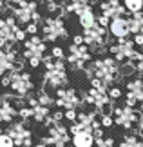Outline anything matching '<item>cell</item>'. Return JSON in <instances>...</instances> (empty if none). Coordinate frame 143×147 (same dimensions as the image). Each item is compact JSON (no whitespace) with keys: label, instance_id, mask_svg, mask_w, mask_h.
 Returning <instances> with one entry per match:
<instances>
[{"label":"cell","instance_id":"f35d334b","mask_svg":"<svg viewBox=\"0 0 143 147\" xmlns=\"http://www.w3.org/2000/svg\"><path fill=\"white\" fill-rule=\"evenodd\" d=\"M134 44L136 46H143V35H136L134 36Z\"/></svg>","mask_w":143,"mask_h":147},{"label":"cell","instance_id":"4fadbf2b","mask_svg":"<svg viewBox=\"0 0 143 147\" xmlns=\"http://www.w3.org/2000/svg\"><path fill=\"white\" fill-rule=\"evenodd\" d=\"M69 140H73L71 129H67L64 123H56V125L49 127L47 136L42 138V142L51 145V147H65L67 144H69Z\"/></svg>","mask_w":143,"mask_h":147},{"label":"cell","instance_id":"d6a6232c","mask_svg":"<svg viewBox=\"0 0 143 147\" xmlns=\"http://www.w3.org/2000/svg\"><path fill=\"white\" fill-rule=\"evenodd\" d=\"M100 122H101V127H111L114 123V116H111V113H101Z\"/></svg>","mask_w":143,"mask_h":147},{"label":"cell","instance_id":"2e32d148","mask_svg":"<svg viewBox=\"0 0 143 147\" xmlns=\"http://www.w3.org/2000/svg\"><path fill=\"white\" fill-rule=\"evenodd\" d=\"M18 69H22V64L18 62V53H16L15 46H4L0 51V73H2V76Z\"/></svg>","mask_w":143,"mask_h":147},{"label":"cell","instance_id":"ee69618b","mask_svg":"<svg viewBox=\"0 0 143 147\" xmlns=\"http://www.w3.org/2000/svg\"><path fill=\"white\" fill-rule=\"evenodd\" d=\"M91 2H98V0H91Z\"/></svg>","mask_w":143,"mask_h":147},{"label":"cell","instance_id":"7c38bea8","mask_svg":"<svg viewBox=\"0 0 143 147\" xmlns=\"http://www.w3.org/2000/svg\"><path fill=\"white\" fill-rule=\"evenodd\" d=\"M136 44L134 40H129V38H123V40H118L114 46L109 47V51H111V55L116 58L118 62H125V64H130L136 55H138V51H136Z\"/></svg>","mask_w":143,"mask_h":147},{"label":"cell","instance_id":"4316f807","mask_svg":"<svg viewBox=\"0 0 143 147\" xmlns=\"http://www.w3.org/2000/svg\"><path fill=\"white\" fill-rule=\"evenodd\" d=\"M120 147H143V140L140 136H136V134H125Z\"/></svg>","mask_w":143,"mask_h":147},{"label":"cell","instance_id":"d6986e66","mask_svg":"<svg viewBox=\"0 0 143 147\" xmlns=\"http://www.w3.org/2000/svg\"><path fill=\"white\" fill-rule=\"evenodd\" d=\"M143 102V80L132 78L127 82V93H125V105L134 107L136 104Z\"/></svg>","mask_w":143,"mask_h":147},{"label":"cell","instance_id":"ba28073f","mask_svg":"<svg viewBox=\"0 0 143 147\" xmlns=\"http://www.w3.org/2000/svg\"><path fill=\"white\" fill-rule=\"evenodd\" d=\"M67 62L73 69H89V65L93 64L91 62V51L85 44H71L69 51H67Z\"/></svg>","mask_w":143,"mask_h":147},{"label":"cell","instance_id":"f546056e","mask_svg":"<svg viewBox=\"0 0 143 147\" xmlns=\"http://www.w3.org/2000/svg\"><path fill=\"white\" fill-rule=\"evenodd\" d=\"M130 65H132V69L138 73V75L143 76V51H138V55H136V58L130 62Z\"/></svg>","mask_w":143,"mask_h":147},{"label":"cell","instance_id":"e0dca14e","mask_svg":"<svg viewBox=\"0 0 143 147\" xmlns=\"http://www.w3.org/2000/svg\"><path fill=\"white\" fill-rule=\"evenodd\" d=\"M5 133L15 140L16 147H31L33 145V134L31 131L24 125V122H13L9 123Z\"/></svg>","mask_w":143,"mask_h":147},{"label":"cell","instance_id":"836d02e7","mask_svg":"<svg viewBox=\"0 0 143 147\" xmlns=\"http://www.w3.org/2000/svg\"><path fill=\"white\" fill-rule=\"evenodd\" d=\"M51 56H53V58H56V60H64V58H67V55L64 53V49L58 47V46L53 47V51H51Z\"/></svg>","mask_w":143,"mask_h":147},{"label":"cell","instance_id":"8992f818","mask_svg":"<svg viewBox=\"0 0 143 147\" xmlns=\"http://www.w3.org/2000/svg\"><path fill=\"white\" fill-rule=\"evenodd\" d=\"M45 51H47V46H45V40L40 36H29L24 42V58L29 62L31 67H38L42 62L45 60Z\"/></svg>","mask_w":143,"mask_h":147},{"label":"cell","instance_id":"7bdbcfd3","mask_svg":"<svg viewBox=\"0 0 143 147\" xmlns=\"http://www.w3.org/2000/svg\"><path fill=\"white\" fill-rule=\"evenodd\" d=\"M26 2H35V0H26Z\"/></svg>","mask_w":143,"mask_h":147},{"label":"cell","instance_id":"1f68e13d","mask_svg":"<svg viewBox=\"0 0 143 147\" xmlns=\"http://www.w3.org/2000/svg\"><path fill=\"white\" fill-rule=\"evenodd\" d=\"M0 147H16V145H15V140L7 133H2L0 134Z\"/></svg>","mask_w":143,"mask_h":147},{"label":"cell","instance_id":"6da1fadb","mask_svg":"<svg viewBox=\"0 0 143 147\" xmlns=\"http://www.w3.org/2000/svg\"><path fill=\"white\" fill-rule=\"evenodd\" d=\"M87 75L91 80L96 78V80L103 82L105 86H111L122 76V69H120V64L114 56H103V58L93 60V64L87 69Z\"/></svg>","mask_w":143,"mask_h":147},{"label":"cell","instance_id":"60d3db41","mask_svg":"<svg viewBox=\"0 0 143 147\" xmlns=\"http://www.w3.org/2000/svg\"><path fill=\"white\" fill-rule=\"evenodd\" d=\"M0 2H2V7L4 9H7V5L11 4V0H0Z\"/></svg>","mask_w":143,"mask_h":147},{"label":"cell","instance_id":"ffe728a7","mask_svg":"<svg viewBox=\"0 0 143 147\" xmlns=\"http://www.w3.org/2000/svg\"><path fill=\"white\" fill-rule=\"evenodd\" d=\"M109 33L116 38V40H123V38H129L130 31V20L125 18V16H118V18H112L111 24H109Z\"/></svg>","mask_w":143,"mask_h":147},{"label":"cell","instance_id":"74e56055","mask_svg":"<svg viewBox=\"0 0 143 147\" xmlns=\"http://www.w3.org/2000/svg\"><path fill=\"white\" fill-rule=\"evenodd\" d=\"M65 118H67V120H71V122L74 123V122H76V118H78V115H76V109L65 111Z\"/></svg>","mask_w":143,"mask_h":147},{"label":"cell","instance_id":"83f0119b","mask_svg":"<svg viewBox=\"0 0 143 147\" xmlns=\"http://www.w3.org/2000/svg\"><path fill=\"white\" fill-rule=\"evenodd\" d=\"M123 5L130 15L143 13V0H123Z\"/></svg>","mask_w":143,"mask_h":147},{"label":"cell","instance_id":"484cf974","mask_svg":"<svg viewBox=\"0 0 143 147\" xmlns=\"http://www.w3.org/2000/svg\"><path fill=\"white\" fill-rule=\"evenodd\" d=\"M130 31L132 35H143V13H136V15H130Z\"/></svg>","mask_w":143,"mask_h":147},{"label":"cell","instance_id":"d590c367","mask_svg":"<svg viewBox=\"0 0 143 147\" xmlns=\"http://www.w3.org/2000/svg\"><path fill=\"white\" fill-rule=\"evenodd\" d=\"M109 96H111L112 102L120 100V98H122V89H120V87H111V89H109Z\"/></svg>","mask_w":143,"mask_h":147},{"label":"cell","instance_id":"cb8c5ba5","mask_svg":"<svg viewBox=\"0 0 143 147\" xmlns=\"http://www.w3.org/2000/svg\"><path fill=\"white\" fill-rule=\"evenodd\" d=\"M78 20H80V26H82L83 29H87V27L94 26V24H98V18H96V15H94L93 5L85 7V9L82 11V13L78 15Z\"/></svg>","mask_w":143,"mask_h":147},{"label":"cell","instance_id":"52a82bcc","mask_svg":"<svg viewBox=\"0 0 143 147\" xmlns=\"http://www.w3.org/2000/svg\"><path fill=\"white\" fill-rule=\"evenodd\" d=\"M112 116H114V122H116L120 127L129 129V131L140 127L141 118H143L141 113L136 111L134 107H130V105H120V107H116V109L112 111Z\"/></svg>","mask_w":143,"mask_h":147},{"label":"cell","instance_id":"9a60e30c","mask_svg":"<svg viewBox=\"0 0 143 147\" xmlns=\"http://www.w3.org/2000/svg\"><path fill=\"white\" fill-rule=\"evenodd\" d=\"M22 102L15 100V96L11 94H4L0 98V120L4 123H13L16 116H20V109H22Z\"/></svg>","mask_w":143,"mask_h":147},{"label":"cell","instance_id":"f1b7e54d","mask_svg":"<svg viewBox=\"0 0 143 147\" xmlns=\"http://www.w3.org/2000/svg\"><path fill=\"white\" fill-rule=\"evenodd\" d=\"M36 100L40 102L42 105H45V107H51V105H56V100L54 98H51V94L47 93V91H38V94H36Z\"/></svg>","mask_w":143,"mask_h":147},{"label":"cell","instance_id":"603a6c76","mask_svg":"<svg viewBox=\"0 0 143 147\" xmlns=\"http://www.w3.org/2000/svg\"><path fill=\"white\" fill-rule=\"evenodd\" d=\"M96 136L89 131H80L73 134V147H94Z\"/></svg>","mask_w":143,"mask_h":147},{"label":"cell","instance_id":"3957f363","mask_svg":"<svg viewBox=\"0 0 143 147\" xmlns=\"http://www.w3.org/2000/svg\"><path fill=\"white\" fill-rule=\"evenodd\" d=\"M2 84L7 86L11 91H13V96H18V98H29L31 91L35 89L31 75L27 71H22V69L5 75L2 78Z\"/></svg>","mask_w":143,"mask_h":147},{"label":"cell","instance_id":"b9f144b4","mask_svg":"<svg viewBox=\"0 0 143 147\" xmlns=\"http://www.w3.org/2000/svg\"><path fill=\"white\" fill-rule=\"evenodd\" d=\"M138 131H140V134L143 136V118H141V123H140V127H138Z\"/></svg>","mask_w":143,"mask_h":147},{"label":"cell","instance_id":"5bb4252c","mask_svg":"<svg viewBox=\"0 0 143 147\" xmlns=\"http://www.w3.org/2000/svg\"><path fill=\"white\" fill-rule=\"evenodd\" d=\"M83 42L87 47H93L94 51L101 49L107 44V29L101 24H94L87 27V29H83Z\"/></svg>","mask_w":143,"mask_h":147},{"label":"cell","instance_id":"ab89813d","mask_svg":"<svg viewBox=\"0 0 143 147\" xmlns=\"http://www.w3.org/2000/svg\"><path fill=\"white\" fill-rule=\"evenodd\" d=\"M45 2L49 5V4H64V0H45Z\"/></svg>","mask_w":143,"mask_h":147},{"label":"cell","instance_id":"7a4b0ae2","mask_svg":"<svg viewBox=\"0 0 143 147\" xmlns=\"http://www.w3.org/2000/svg\"><path fill=\"white\" fill-rule=\"evenodd\" d=\"M45 65V75H44V84L54 91L64 89L69 84V76H67V69L64 60H56L53 56H45L44 60Z\"/></svg>","mask_w":143,"mask_h":147},{"label":"cell","instance_id":"5b68a950","mask_svg":"<svg viewBox=\"0 0 143 147\" xmlns=\"http://www.w3.org/2000/svg\"><path fill=\"white\" fill-rule=\"evenodd\" d=\"M85 104L93 105L96 107V109H100L101 113H109V105H111V96H109V89L103 82L96 80V78H93L91 80V89L89 93H85Z\"/></svg>","mask_w":143,"mask_h":147},{"label":"cell","instance_id":"4dcf8cb0","mask_svg":"<svg viewBox=\"0 0 143 147\" xmlns=\"http://www.w3.org/2000/svg\"><path fill=\"white\" fill-rule=\"evenodd\" d=\"M65 115H62V113H53L49 118H47V122H45V125L51 127V125H56V123H62V118H64Z\"/></svg>","mask_w":143,"mask_h":147},{"label":"cell","instance_id":"277c9868","mask_svg":"<svg viewBox=\"0 0 143 147\" xmlns=\"http://www.w3.org/2000/svg\"><path fill=\"white\" fill-rule=\"evenodd\" d=\"M26 29H20L15 16H4L0 20V46H15V42L27 40Z\"/></svg>","mask_w":143,"mask_h":147},{"label":"cell","instance_id":"30bf717a","mask_svg":"<svg viewBox=\"0 0 143 147\" xmlns=\"http://www.w3.org/2000/svg\"><path fill=\"white\" fill-rule=\"evenodd\" d=\"M11 13H13V16L16 18V22L18 24H24V26H29L33 24V22H42V16H40L38 13V5L36 2H22L20 5H16L15 9H11Z\"/></svg>","mask_w":143,"mask_h":147},{"label":"cell","instance_id":"e575fe53","mask_svg":"<svg viewBox=\"0 0 143 147\" xmlns=\"http://www.w3.org/2000/svg\"><path fill=\"white\" fill-rule=\"evenodd\" d=\"M94 147H116V144H114L112 138H100V140H96Z\"/></svg>","mask_w":143,"mask_h":147},{"label":"cell","instance_id":"d4e9b609","mask_svg":"<svg viewBox=\"0 0 143 147\" xmlns=\"http://www.w3.org/2000/svg\"><path fill=\"white\" fill-rule=\"evenodd\" d=\"M91 5V0H67L65 2V13H74L80 15L85 7Z\"/></svg>","mask_w":143,"mask_h":147},{"label":"cell","instance_id":"7402d4cb","mask_svg":"<svg viewBox=\"0 0 143 147\" xmlns=\"http://www.w3.org/2000/svg\"><path fill=\"white\" fill-rule=\"evenodd\" d=\"M27 105H29V109H31V118H33V120L44 122V123H45V122H47V118L51 116L49 107L42 105V104L36 100V96H29V98H27Z\"/></svg>","mask_w":143,"mask_h":147},{"label":"cell","instance_id":"ac0fdd59","mask_svg":"<svg viewBox=\"0 0 143 147\" xmlns=\"http://www.w3.org/2000/svg\"><path fill=\"white\" fill-rule=\"evenodd\" d=\"M56 105L58 107H64L65 111H71V109H78L82 105V98L76 89L73 87H64V89H58L56 91Z\"/></svg>","mask_w":143,"mask_h":147},{"label":"cell","instance_id":"44dd1931","mask_svg":"<svg viewBox=\"0 0 143 147\" xmlns=\"http://www.w3.org/2000/svg\"><path fill=\"white\" fill-rule=\"evenodd\" d=\"M125 11L127 9H125L123 2H120V0H103V2H100V15L105 16L107 20L123 16Z\"/></svg>","mask_w":143,"mask_h":147},{"label":"cell","instance_id":"9c48e42d","mask_svg":"<svg viewBox=\"0 0 143 147\" xmlns=\"http://www.w3.org/2000/svg\"><path fill=\"white\" fill-rule=\"evenodd\" d=\"M42 35L45 42H56L60 38H67L69 33L62 16H51V18H45L42 24Z\"/></svg>","mask_w":143,"mask_h":147},{"label":"cell","instance_id":"8fae6325","mask_svg":"<svg viewBox=\"0 0 143 147\" xmlns=\"http://www.w3.org/2000/svg\"><path fill=\"white\" fill-rule=\"evenodd\" d=\"M100 129H101V122L96 113H78L76 122L71 123V134L80 133V131H89L94 134Z\"/></svg>","mask_w":143,"mask_h":147},{"label":"cell","instance_id":"8d00e7d4","mask_svg":"<svg viewBox=\"0 0 143 147\" xmlns=\"http://www.w3.org/2000/svg\"><path fill=\"white\" fill-rule=\"evenodd\" d=\"M38 22H33V24H29V26H26V33L27 35H31V36H35L36 33H38Z\"/></svg>","mask_w":143,"mask_h":147}]
</instances>
